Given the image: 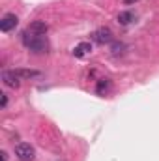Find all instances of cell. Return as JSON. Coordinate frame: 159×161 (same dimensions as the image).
<instances>
[{"label": "cell", "mask_w": 159, "mask_h": 161, "mask_svg": "<svg viewBox=\"0 0 159 161\" xmlns=\"http://www.w3.org/2000/svg\"><path fill=\"white\" fill-rule=\"evenodd\" d=\"M23 43H25L26 49H30L32 53H38V54H40V53H45L47 47H49V43H47V38H45V36L32 34V32H28V30L23 32Z\"/></svg>", "instance_id": "cell-1"}, {"label": "cell", "mask_w": 159, "mask_h": 161, "mask_svg": "<svg viewBox=\"0 0 159 161\" xmlns=\"http://www.w3.org/2000/svg\"><path fill=\"white\" fill-rule=\"evenodd\" d=\"M15 156L19 161H32L36 158V150L34 146H30L28 142H19L15 146Z\"/></svg>", "instance_id": "cell-2"}, {"label": "cell", "mask_w": 159, "mask_h": 161, "mask_svg": "<svg viewBox=\"0 0 159 161\" xmlns=\"http://www.w3.org/2000/svg\"><path fill=\"white\" fill-rule=\"evenodd\" d=\"M92 40L96 41V43H99V45L111 43V41H112V30H111V28H107V26L97 28V30L92 34Z\"/></svg>", "instance_id": "cell-3"}, {"label": "cell", "mask_w": 159, "mask_h": 161, "mask_svg": "<svg viewBox=\"0 0 159 161\" xmlns=\"http://www.w3.org/2000/svg\"><path fill=\"white\" fill-rule=\"evenodd\" d=\"M17 23H19V19H17L15 13H6L2 17V21H0V30L2 32H11L17 26Z\"/></svg>", "instance_id": "cell-4"}, {"label": "cell", "mask_w": 159, "mask_h": 161, "mask_svg": "<svg viewBox=\"0 0 159 161\" xmlns=\"http://www.w3.org/2000/svg\"><path fill=\"white\" fill-rule=\"evenodd\" d=\"M2 80H4V84L9 86V88H19V86H21V79L17 77L15 69H13V71L4 69V71H2Z\"/></svg>", "instance_id": "cell-5"}, {"label": "cell", "mask_w": 159, "mask_h": 161, "mask_svg": "<svg viewBox=\"0 0 159 161\" xmlns=\"http://www.w3.org/2000/svg\"><path fill=\"white\" fill-rule=\"evenodd\" d=\"M28 32H32V34H38V36H45V32L49 30V26H47V23L45 21H34V23H30L28 25V28H26Z\"/></svg>", "instance_id": "cell-6"}, {"label": "cell", "mask_w": 159, "mask_h": 161, "mask_svg": "<svg viewBox=\"0 0 159 161\" xmlns=\"http://www.w3.org/2000/svg\"><path fill=\"white\" fill-rule=\"evenodd\" d=\"M90 53H92V43L90 41H80L79 45H75V49H73V54L77 58H82V56H86Z\"/></svg>", "instance_id": "cell-7"}, {"label": "cell", "mask_w": 159, "mask_h": 161, "mask_svg": "<svg viewBox=\"0 0 159 161\" xmlns=\"http://www.w3.org/2000/svg\"><path fill=\"white\" fill-rule=\"evenodd\" d=\"M17 77L23 80V79H36L40 77V71H34V69H15Z\"/></svg>", "instance_id": "cell-8"}, {"label": "cell", "mask_w": 159, "mask_h": 161, "mask_svg": "<svg viewBox=\"0 0 159 161\" xmlns=\"http://www.w3.org/2000/svg\"><path fill=\"white\" fill-rule=\"evenodd\" d=\"M133 19H135V13H133V11H120L118 13V23L120 25H123V26L129 25Z\"/></svg>", "instance_id": "cell-9"}, {"label": "cell", "mask_w": 159, "mask_h": 161, "mask_svg": "<svg viewBox=\"0 0 159 161\" xmlns=\"http://www.w3.org/2000/svg\"><path fill=\"white\" fill-rule=\"evenodd\" d=\"M123 53H125V43L114 41V43L111 45V54H112V56H120V54H123Z\"/></svg>", "instance_id": "cell-10"}, {"label": "cell", "mask_w": 159, "mask_h": 161, "mask_svg": "<svg viewBox=\"0 0 159 161\" xmlns=\"http://www.w3.org/2000/svg\"><path fill=\"white\" fill-rule=\"evenodd\" d=\"M111 86H112V84H111V80L109 79H101L99 82H97L96 92H97V94H107V92L111 90Z\"/></svg>", "instance_id": "cell-11"}, {"label": "cell", "mask_w": 159, "mask_h": 161, "mask_svg": "<svg viewBox=\"0 0 159 161\" xmlns=\"http://www.w3.org/2000/svg\"><path fill=\"white\" fill-rule=\"evenodd\" d=\"M0 96H2V107H6L8 105V96L6 94H0Z\"/></svg>", "instance_id": "cell-12"}, {"label": "cell", "mask_w": 159, "mask_h": 161, "mask_svg": "<svg viewBox=\"0 0 159 161\" xmlns=\"http://www.w3.org/2000/svg\"><path fill=\"white\" fill-rule=\"evenodd\" d=\"M2 161H8V154L6 152H2Z\"/></svg>", "instance_id": "cell-13"}, {"label": "cell", "mask_w": 159, "mask_h": 161, "mask_svg": "<svg viewBox=\"0 0 159 161\" xmlns=\"http://www.w3.org/2000/svg\"><path fill=\"white\" fill-rule=\"evenodd\" d=\"M125 4H133V2H137V0H123Z\"/></svg>", "instance_id": "cell-14"}]
</instances>
